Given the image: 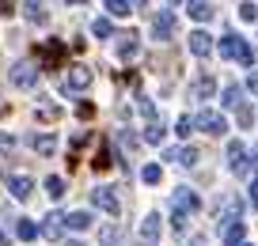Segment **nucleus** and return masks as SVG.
I'll return each mask as SVG.
<instances>
[{
	"instance_id": "nucleus-16",
	"label": "nucleus",
	"mask_w": 258,
	"mask_h": 246,
	"mask_svg": "<svg viewBox=\"0 0 258 246\" xmlns=\"http://www.w3.org/2000/svg\"><path fill=\"white\" fill-rule=\"evenodd\" d=\"M31 148L38 151V155H53V151H57V136H49V133L31 136Z\"/></svg>"
},
{
	"instance_id": "nucleus-15",
	"label": "nucleus",
	"mask_w": 258,
	"mask_h": 246,
	"mask_svg": "<svg viewBox=\"0 0 258 246\" xmlns=\"http://www.w3.org/2000/svg\"><path fill=\"white\" fill-rule=\"evenodd\" d=\"M163 159H171V163H182V167H194V163H198V148H171Z\"/></svg>"
},
{
	"instance_id": "nucleus-6",
	"label": "nucleus",
	"mask_w": 258,
	"mask_h": 246,
	"mask_svg": "<svg viewBox=\"0 0 258 246\" xmlns=\"http://www.w3.org/2000/svg\"><path fill=\"white\" fill-rule=\"evenodd\" d=\"M91 205H95V208H103L106 216H118V208H121L110 186H95V190H91Z\"/></svg>"
},
{
	"instance_id": "nucleus-23",
	"label": "nucleus",
	"mask_w": 258,
	"mask_h": 246,
	"mask_svg": "<svg viewBox=\"0 0 258 246\" xmlns=\"http://www.w3.org/2000/svg\"><path fill=\"white\" fill-rule=\"evenodd\" d=\"M16 235L23 238V242H31V238H38V223H31V220H19V223H16Z\"/></svg>"
},
{
	"instance_id": "nucleus-3",
	"label": "nucleus",
	"mask_w": 258,
	"mask_h": 246,
	"mask_svg": "<svg viewBox=\"0 0 258 246\" xmlns=\"http://www.w3.org/2000/svg\"><path fill=\"white\" fill-rule=\"evenodd\" d=\"M69 95H76V91H88L91 88V68L88 64H69V72H64V84H61Z\"/></svg>"
},
{
	"instance_id": "nucleus-38",
	"label": "nucleus",
	"mask_w": 258,
	"mask_h": 246,
	"mask_svg": "<svg viewBox=\"0 0 258 246\" xmlns=\"http://www.w3.org/2000/svg\"><path fill=\"white\" fill-rule=\"evenodd\" d=\"M167 4H182V0H167Z\"/></svg>"
},
{
	"instance_id": "nucleus-32",
	"label": "nucleus",
	"mask_w": 258,
	"mask_h": 246,
	"mask_svg": "<svg viewBox=\"0 0 258 246\" xmlns=\"http://www.w3.org/2000/svg\"><path fill=\"white\" fill-rule=\"evenodd\" d=\"M16 12V0H0V16H12Z\"/></svg>"
},
{
	"instance_id": "nucleus-5",
	"label": "nucleus",
	"mask_w": 258,
	"mask_h": 246,
	"mask_svg": "<svg viewBox=\"0 0 258 246\" xmlns=\"http://www.w3.org/2000/svg\"><path fill=\"white\" fill-rule=\"evenodd\" d=\"M194 125H202V129H205L209 136H224V133H228V121L220 118L217 110H202L198 118H194Z\"/></svg>"
},
{
	"instance_id": "nucleus-18",
	"label": "nucleus",
	"mask_w": 258,
	"mask_h": 246,
	"mask_svg": "<svg viewBox=\"0 0 258 246\" xmlns=\"http://www.w3.org/2000/svg\"><path fill=\"white\" fill-rule=\"evenodd\" d=\"M220 103H224V110H235V106H243V88H239V84H228Z\"/></svg>"
},
{
	"instance_id": "nucleus-26",
	"label": "nucleus",
	"mask_w": 258,
	"mask_h": 246,
	"mask_svg": "<svg viewBox=\"0 0 258 246\" xmlns=\"http://www.w3.org/2000/svg\"><path fill=\"white\" fill-rule=\"evenodd\" d=\"M91 34H95V38H110L114 23H110V19H95V23H91Z\"/></svg>"
},
{
	"instance_id": "nucleus-8",
	"label": "nucleus",
	"mask_w": 258,
	"mask_h": 246,
	"mask_svg": "<svg viewBox=\"0 0 258 246\" xmlns=\"http://www.w3.org/2000/svg\"><path fill=\"white\" fill-rule=\"evenodd\" d=\"M171 34H175V16H171V12H156V16H152V38L167 42Z\"/></svg>"
},
{
	"instance_id": "nucleus-11",
	"label": "nucleus",
	"mask_w": 258,
	"mask_h": 246,
	"mask_svg": "<svg viewBox=\"0 0 258 246\" xmlns=\"http://www.w3.org/2000/svg\"><path fill=\"white\" fill-rule=\"evenodd\" d=\"M137 53H141V38H137V34H133V31L118 34V57H121V61H133Z\"/></svg>"
},
{
	"instance_id": "nucleus-25",
	"label": "nucleus",
	"mask_w": 258,
	"mask_h": 246,
	"mask_svg": "<svg viewBox=\"0 0 258 246\" xmlns=\"http://www.w3.org/2000/svg\"><path fill=\"white\" fill-rule=\"evenodd\" d=\"M106 12H110L114 19H121V16H129L133 8H129V0H106Z\"/></svg>"
},
{
	"instance_id": "nucleus-29",
	"label": "nucleus",
	"mask_w": 258,
	"mask_h": 246,
	"mask_svg": "<svg viewBox=\"0 0 258 246\" xmlns=\"http://www.w3.org/2000/svg\"><path fill=\"white\" fill-rule=\"evenodd\" d=\"M235 121H239V125H243V129H247V125H250V121H254V110H250V106H247V103H243V106H235Z\"/></svg>"
},
{
	"instance_id": "nucleus-20",
	"label": "nucleus",
	"mask_w": 258,
	"mask_h": 246,
	"mask_svg": "<svg viewBox=\"0 0 258 246\" xmlns=\"http://www.w3.org/2000/svg\"><path fill=\"white\" fill-rule=\"evenodd\" d=\"M186 12H190V16L198 19V23H202V19H209V16H213V8H209V0H186Z\"/></svg>"
},
{
	"instance_id": "nucleus-39",
	"label": "nucleus",
	"mask_w": 258,
	"mask_h": 246,
	"mask_svg": "<svg viewBox=\"0 0 258 246\" xmlns=\"http://www.w3.org/2000/svg\"><path fill=\"white\" fill-rule=\"evenodd\" d=\"M69 4H84V0H69Z\"/></svg>"
},
{
	"instance_id": "nucleus-13",
	"label": "nucleus",
	"mask_w": 258,
	"mask_h": 246,
	"mask_svg": "<svg viewBox=\"0 0 258 246\" xmlns=\"http://www.w3.org/2000/svg\"><path fill=\"white\" fill-rule=\"evenodd\" d=\"M8 190H12V197H16V201H27V197H31V190H34V182L27 175H12L8 178Z\"/></svg>"
},
{
	"instance_id": "nucleus-9",
	"label": "nucleus",
	"mask_w": 258,
	"mask_h": 246,
	"mask_svg": "<svg viewBox=\"0 0 258 246\" xmlns=\"http://www.w3.org/2000/svg\"><path fill=\"white\" fill-rule=\"evenodd\" d=\"M160 216H145V220H141V231H137V235H141V242H145V246H156V242H160Z\"/></svg>"
},
{
	"instance_id": "nucleus-19",
	"label": "nucleus",
	"mask_w": 258,
	"mask_h": 246,
	"mask_svg": "<svg viewBox=\"0 0 258 246\" xmlns=\"http://www.w3.org/2000/svg\"><path fill=\"white\" fill-rule=\"evenodd\" d=\"M23 12L31 23H46V4L42 0H23Z\"/></svg>"
},
{
	"instance_id": "nucleus-37",
	"label": "nucleus",
	"mask_w": 258,
	"mask_h": 246,
	"mask_svg": "<svg viewBox=\"0 0 258 246\" xmlns=\"http://www.w3.org/2000/svg\"><path fill=\"white\" fill-rule=\"evenodd\" d=\"M0 246H8V238H4V231H0Z\"/></svg>"
},
{
	"instance_id": "nucleus-22",
	"label": "nucleus",
	"mask_w": 258,
	"mask_h": 246,
	"mask_svg": "<svg viewBox=\"0 0 258 246\" xmlns=\"http://www.w3.org/2000/svg\"><path fill=\"white\" fill-rule=\"evenodd\" d=\"M163 133H167V129H163V121L156 118V121H148V129H145V140H148V144H160V140H163Z\"/></svg>"
},
{
	"instance_id": "nucleus-1",
	"label": "nucleus",
	"mask_w": 258,
	"mask_h": 246,
	"mask_svg": "<svg viewBox=\"0 0 258 246\" xmlns=\"http://www.w3.org/2000/svg\"><path fill=\"white\" fill-rule=\"evenodd\" d=\"M220 57H228V61H239L243 68H250V64H254V53H250V46H247L243 38H235V34L220 38Z\"/></svg>"
},
{
	"instance_id": "nucleus-27",
	"label": "nucleus",
	"mask_w": 258,
	"mask_h": 246,
	"mask_svg": "<svg viewBox=\"0 0 258 246\" xmlns=\"http://www.w3.org/2000/svg\"><path fill=\"white\" fill-rule=\"evenodd\" d=\"M99 242H103V246H118L121 242V231L118 227H103V231H99Z\"/></svg>"
},
{
	"instance_id": "nucleus-35",
	"label": "nucleus",
	"mask_w": 258,
	"mask_h": 246,
	"mask_svg": "<svg viewBox=\"0 0 258 246\" xmlns=\"http://www.w3.org/2000/svg\"><path fill=\"white\" fill-rule=\"evenodd\" d=\"M250 205H258V178L250 182Z\"/></svg>"
},
{
	"instance_id": "nucleus-12",
	"label": "nucleus",
	"mask_w": 258,
	"mask_h": 246,
	"mask_svg": "<svg viewBox=\"0 0 258 246\" xmlns=\"http://www.w3.org/2000/svg\"><path fill=\"white\" fill-rule=\"evenodd\" d=\"M190 53L194 57H209L213 53V34L209 31H194L190 34Z\"/></svg>"
},
{
	"instance_id": "nucleus-24",
	"label": "nucleus",
	"mask_w": 258,
	"mask_h": 246,
	"mask_svg": "<svg viewBox=\"0 0 258 246\" xmlns=\"http://www.w3.org/2000/svg\"><path fill=\"white\" fill-rule=\"evenodd\" d=\"M46 193H49V197H53V201H61V197H64V178L49 175V178H46Z\"/></svg>"
},
{
	"instance_id": "nucleus-31",
	"label": "nucleus",
	"mask_w": 258,
	"mask_h": 246,
	"mask_svg": "<svg viewBox=\"0 0 258 246\" xmlns=\"http://www.w3.org/2000/svg\"><path fill=\"white\" fill-rule=\"evenodd\" d=\"M175 133H178V136H190V133H194V118H178Z\"/></svg>"
},
{
	"instance_id": "nucleus-36",
	"label": "nucleus",
	"mask_w": 258,
	"mask_h": 246,
	"mask_svg": "<svg viewBox=\"0 0 258 246\" xmlns=\"http://www.w3.org/2000/svg\"><path fill=\"white\" fill-rule=\"evenodd\" d=\"M64 246H84V242H76V238H69V242H64Z\"/></svg>"
},
{
	"instance_id": "nucleus-17",
	"label": "nucleus",
	"mask_w": 258,
	"mask_h": 246,
	"mask_svg": "<svg viewBox=\"0 0 258 246\" xmlns=\"http://www.w3.org/2000/svg\"><path fill=\"white\" fill-rule=\"evenodd\" d=\"M61 227H64V216H57V212H49L46 216V223H42V235H46V238H61Z\"/></svg>"
},
{
	"instance_id": "nucleus-34",
	"label": "nucleus",
	"mask_w": 258,
	"mask_h": 246,
	"mask_svg": "<svg viewBox=\"0 0 258 246\" xmlns=\"http://www.w3.org/2000/svg\"><path fill=\"white\" fill-rule=\"evenodd\" d=\"M247 88H250V91H254V95H258V72H250V79H247Z\"/></svg>"
},
{
	"instance_id": "nucleus-4",
	"label": "nucleus",
	"mask_w": 258,
	"mask_h": 246,
	"mask_svg": "<svg viewBox=\"0 0 258 246\" xmlns=\"http://www.w3.org/2000/svg\"><path fill=\"white\" fill-rule=\"evenodd\" d=\"M228 167L235 175H254V159H247V148L243 144H228Z\"/></svg>"
},
{
	"instance_id": "nucleus-33",
	"label": "nucleus",
	"mask_w": 258,
	"mask_h": 246,
	"mask_svg": "<svg viewBox=\"0 0 258 246\" xmlns=\"http://www.w3.org/2000/svg\"><path fill=\"white\" fill-rule=\"evenodd\" d=\"M0 148H16V136H8V133H0Z\"/></svg>"
},
{
	"instance_id": "nucleus-41",
	"label": "nucleus",
	"mask_w": 258,
	"mask_h": 246,
	"mask_svg": "<svg viewBox=\"0 0 258 246\" xmlns=\"http://www.w3.org/2000/svg\"><path fill=\"white\" fill-rule=\"evenodd\" d=\"M239 246H250V242H239Z\"/></svg>"
},
{
	"instance_id": "nucleus-28",
	"label": "nucleus",
	"mask_w": 258,
	"mask_h": 246,
	"mask_svg": "<svg viewBox=\"0 0 258 246\" xmlns=\"http://www.w3.org/2000/svg\"><path fill=\"white\" fill-rule=\"evenodd\" d=\"M141 178H145V182H148V186H156V182H160V178H163V171H160V163H148V167H145V171H141Z\"/></svg>"
},
{
	"instance_id": "nucleus-14",
	"label": "nucleus",
	"mask_w": 258,
	"mask_h": 246,
	"mask_svg": "<svg viewBox=\"0 0 258 246\" xmlns=\"http://www.w3.org/2000/svg\"><path fill=\"white\" fill-rule=\"evenodd\" d=\"M213 91H217V84H213V76H198L190 84V99H209Z\"/></svg>"
},
{
	"instance_id": "nucleus-30",
	"label": "nucleus",
	"mask_w": 258,
	"mask_h": 246,
	"mask_svg": "<svg viewBox=\"0 0 258 246\" xmlns=\"http://www.w3.org/2000/svg\"><path fill=\"white\" fill-rule=\"evenodd\" d=\"M239 16H243V19L250 23V19H258V8L250 4V0H243V4H239Z\"/></svg>"
},
{
	"instance_id": "nucleus-40",
	"label": "nucleus",
	"mask_w": 258,
	"mask_h": 246,
	"mask_svg": "<svg viewBox=\"0 0 258 246\" xmlns=\"http://www.w3.org/2000/svg\"><path fill=\"white\" fill-rule=\"evenodd\" d=\"M254 163H258V148H254Z\"/></svg>"
},
{
	"instance_id": "nucleus-21",
	"label": "nucleus",
	"mask_w": 258,
	"mask_h": 246,
	"mask_svg": "<svg viewBox=\"0 0 258 246\" xmlns=\"http://www.w3.org/2000/svg\"><path fill=\"white\" fill-rule=\"evenodd\" d=\"M64 223H69L73 231H88L91 227V212H84V208H80V212H69V216H64Z\"/></svg>"
},
{
	"instance_id": "nucleus-2",
	"label": "nucleus",
	"mask_w": 258,
	"mask_h": 246,
	"mask_svg": "<svg viewBox=\"0 0 258 246\" xmlns=\"http://www.w3.org/2000/svg\"><path fill=\"white\" fill-rule=\"evenodd\" d=\"M171 208H175V227H182V223H186V216L202 208V201H198V193H194V190L178 186V190H175V201H171Z\"/></svg>"
},
{
	"instance_id": "nucleus-7",
	"label": "nucleus",
	"mask_w": 258,
	"mask_h": 246,
	"mask_svg": "<svg viewBox=\"0 0 258 246\" xmlns=\"http://www.w3.org/2000/svg\"><path fill=\"white\" fill-rule=\"evenodd\" d=\"M12 84H16V88H34V84H38V64L19 61L16 68H12Z\"/></svg>"
},
{
	"instance_id": "nucleus-10",
	"label": "nucleus",
	"mask_w": 258,
	"mask_h": 246,
	"mask_svg": "<svg viewBox=\"0 0 258 246\" xmlns=\"http://www.w3.org/2000/svg\"><path fill=\"white\" fill-rule=\"evenodd\" d=\"M243 235H247V227H243V220H224L220 223V238H224L228 246H239Z\"/></svg>"
}]
</instances>
